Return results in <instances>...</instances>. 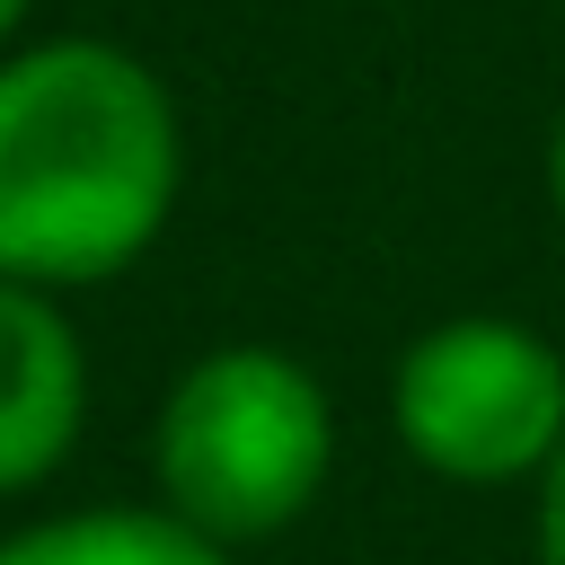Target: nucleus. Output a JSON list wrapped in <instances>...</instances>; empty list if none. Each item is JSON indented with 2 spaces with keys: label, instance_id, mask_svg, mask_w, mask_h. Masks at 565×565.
Listing matches in <instances>:
<instances>
[{
  "label": "nucleus",
  "instance_id": "4",
  "mask_svg": "<svg viewBox=\"0 0 565 565\" xmlns=\"http://www.w3.org/2000/svg\"><path fill=\"white\" fill-rule=\"evenodd\" d=\"M79 335L53 318V300L35 282L0 274V494L53 477V459L79 433Z\"/></svg>",
  "mask_w": 565,
  "mask_h": 565
},
{
  "label": "nucleus",
  "instance_id": "8",
  "mask_svg": "<svg viewBox=\"0 0 565 565\" xmlns=\"http://www.w3.org/2000/svg\"><path fill=\"white\" fill-rule=\"evenodd\" d=\"M18 18H26V0H0V35H9V26H18Z\"/></svg>",
  "mask_w": 565,
  "mask_h": 565
},
{
  "label": "nucleus",
  "instance_id": "3",
  "mask_svg": "<svg viewBox=\"0 0 565 565\" xmlns=\"http://www.w3.org/2000/svg\"><path fill=\"white\" fill-rule=\"evenodd\" d=\"M397 433L450 486H512L565 450V362L512 318H441L397 362Z\"/></svg>",
  "mask_w": 565,
  "mask_h": 565
},
{
  "label": "nucleus",
  "instance_id": "7",
  "mask_svg": "<svg viewBox=\"0 0 565 565\" xmlns=\"http://www.w3.org/2000/svg\"><path fill=\"white\" fill-rule=\"evenodd\" d=\"M547 177H556V221H565V124H556V150H547Z\"/></svg>",
  "mask_w": 565,
  "mask_h": 565
},
{
  "label": "nucleus",
  "instance_id": "6",
  "mask_svg": "<svg viewBox=\"0 0 565 565\" xmlns=\"http://www.w3.org/2000/svg\"><path fill=\"white\" fill-rule=\"evenodd\" d=\"M539 565H565V450L539 468Z\"/></svg>",
  "mask_w": 565,
  "mask_h": 565
},
{
  "label": "nucleus",
  "instance_id": "5",
  "mask_svg": "<svg viewBox=\"0 0 565 565\" xmlns=\"http://www.w3.org/2000/svg\"><path fill=\"white\" fill-rule=\"evenodd\" d=\"M0 565H230V547L177 512H71L0 539Z\"/></svg>",
  "mask_w": 565,
  "mask_h": 565
},
{
  "label": "nucleus",
  "instance_id": "2",
  "mask_svg": "<svg viewBox=\"0 0 565 565\" xmlns=\"http://www.w3.org/2000/svg\"><path fill=\"white\" fill-rule=\"evenodd\" d=\"M335 459V415L327 388L274 353V344H230L203 353L168 406H159V486L168 512L212 530L221 547L291 530Z\"/></svg>",
  "mask_w": 565,
  "mask_h": 565
},
{
  "label": "nucleus",
  "instance_id": "1",
  "mask_svg": "<svg viewBox=\"0 0 565 565\" xmlns=\"http://www.w3.org/2000/svg\"><path fill=\"white\" fill-rule=\"evenodd\" d=\"M177 106L115 44H35L0 62V274L106 282L177 203Z\"/></svg>",
  "mask_w": 565,
  "mask_h": 565
}]
</instances>
